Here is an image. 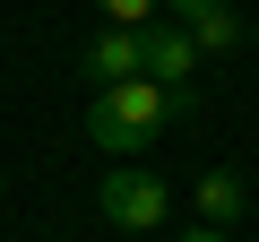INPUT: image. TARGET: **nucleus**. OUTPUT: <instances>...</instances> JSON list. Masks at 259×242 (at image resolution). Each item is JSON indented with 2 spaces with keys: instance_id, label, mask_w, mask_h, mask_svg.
Listing matches in <instances>:
<instances>
[{
  "instance_id": "obj_1",
  "label": "nucleus",
  "mask_w": 259,
  "mask_h": 242,
  "mask_svg": "<svg viewBox=\"0 0 259 242\" xmlns=\"http://www.w3.org/2000/svg\"><path fill=\"white\" fill-rule=\"evenodd\" d=\"M182 112H190V87L121 78V87H95V104H87V139H95L104 156H139L156 130H173Z\"/></svg>"
},
{
  "instance_id": "obj_2",
  "label": "nucleus",
  "mask_w": 259,
  "mask_h": 242,
  "mask_svg": "<svg viewBox=\"0 0 259 242\" xmlns=\"http://www.w3.org/2000/svg\"><path fill=\"white\" fill-rule=\"evenodd\" d=\"M164 182L156 173H104V225H121V233H156L164 225Z\"/></svg>"
},
{
  "instance_id": "obj_3",
  "label": "nucleus",
  "mask_w": 259,
  "mask_h": 242,
  "mask_svg": "<svg viewBox=\"0 0 259 242\" xmlns=\"http://www.w3.org/2000/svg\"><path fill=\"white\" fill-rule=\"evenodd\" d=\"M190 69H199V44H190L182 26H139V78H156V87H190Z\"/></svg>"
},
{
  "instance_id": "obj_4",
  "label": "nucleus",
  "mask_w": 259,
  "mask_h": 242,
  "mask_svg": "<svg viewBox=\"0 0 259 242\" xmlns=\"http://www.w3.org/2000/svg\"><path fill=\"white\" fill-rule=\"evenodd\" d=\"M87 78L95 87H121V78H139V26H112L87 44Z\"/></svg>"
},
{
  "instance_id": "obj_5",
  "label": "nucleus",
  "mask_w": 259,
  "mask_h": 242,
  "mask_svg": "<svg viewBox=\"0 0 259 242\" xmlns=\"http://www.w3.org/2000/svg\"><path fill=\"white\" fill-rule=\"evenodd\" d=\"M190 199H199V225H216V233H225V225L242 216V173H225V165H216V173H199V182H190Z\"/></svg>"
},
{
  "instance_id": "obj_6",
  "label": "nucleus",
  "mask_w": 259,
  "mask_h": 242,
  "mask_svg": "<svg viewBox=\"0 0 259 242\" xmlns=\"http://www.w3.org/2000/svg\"><path fill=\"white\" fill-rule=\"evenodd\" d=\"M182 35H190L199 52H233V44H242V18H233V9H207V18H199V26H182Z\"/></svg>"
},
{
  "instance_id": "obj_7",
  "label": "nucleus",
  "mask_w": 259,
  "mask_h": 242,
  "mask_svg": "<svg viewBox=\"0 0 259 242\" xmlns=\"http://www.w3.org/2000/svg\"><path fill=\"white\" fill-rule=\"evenodd\" d=\"M95 9H104L112 26H156V9H164V0H95Z\"/></svg>"
},
{
  "instance_id": "obj_8",
  "label": "nucleus",
  "mask_w": 259,
  "mask_h": 242,
  "mask_svg": "<svg viewBox=\"0 0 259 242\" xmlns=\"http://www.w3.org/2000/svg\"><path fill=\"white\" fill-rule=\"evenodd\" d=\"M173 9H182V26H199L207 9H225V0H173Z\"/></svg>"
},
{
  "instance_id": "obj_9",
  "label": "nucleus",
  "mask_w": 259,
  "mask_h": 242,
  "mask_svg": "<svg viewBox=\"0 0 259 242\" xmlns=\"http://www.w3.org/2000/svg\"><path fill=\"white\" fill-rule=\"evenodd\" d=\"M182 242H225V233H216V225H190V233H182Z\"/></svg>"
}]
</instances>
